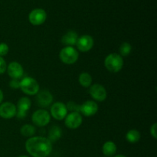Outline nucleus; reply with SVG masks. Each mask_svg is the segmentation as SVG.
<instances>
[{"mask_svg": "<svg viewBox=\"0 0 157 157\" xmlns=\"http://www.w3.org/2000/svg\"><path fill=\"white\" fill-rule=\"evenodd\" d=\"M52 149V143L44 136H34L25 142L26 151L32 157H48Z\"/></svg>", "mask_w": 157, "mask_h": 157, "instance_id": "f257e3e1", "label": "nucleus"}, {"mask_svg": "<svg viewBox=\"0 0 157 157\" xmlns=\"http://www.w3.org/2000/svg\"><path fill=\"white\" fill-rule=\"evenodd\" d=\"M104 66L108 71L117 73L124 67V59L117 53H111L104 59Z\"/></svg>", "mask_w": 157, "mask_h": 157, "instance_id": "f03ea898", "label": "nucleus"}, {"mask_svg": "<svg viewBox=\"0 0 157 157\" xmlns=\"http://www.w3.org/2000/svg\"><path fill=\"white\" fill-rule=\"evenodd\" d=\"M19 88L22 92L29 96L36 95L40 91V86L38 81L32 77H25L20 81Z\"/></svg>", "mask_w": 157, "mask_h": 157, "instance_id": "7ed1b4c3", "label": "nucleus"}, {"mask_svg": "<svg viewBox=\"0 0 157 157\" xmlns=\"http://www.w3.org/2000/svg\"><path fill=\"white\" fill-rule=\"evenodd\" d=\"M59 58L64 64H73L78 61L79 58V53L74 47L65 46L60 52Z\"/></svg>", "mask_w": 157, "mask_h": 157, "instance_id": "20e7f679", "label": "nucleus"}, {"mask_svg": "<svg viewBox=\"0 0 157 157\" xmlns=\"http://www.w3.org/2000/svg\"><path fill=\"white\" fill-rule=\"evenodd\" d=\"M32 121L35 127H44L47 126L51 121V115L48 110L44 109H39L33 113L32 116Z\"/></svg>", "mask_w": 157, "mask_h": 157, "instance_id": "39448f33", "label": "nucleus"}, {"mask_svg": "<svg viewBox=\"0 0 157 157\" xmlns=\"http://www.w3.org/2000/svg\"><path fill=\"white\" fill-rule=\"evenodd\" d=\"M66 104L63 102H55L51 106L50 115L57 121H62L67 114Z\"/></svg>", "mask_w": 157, "mask_h": 157, "instance_id": "423d86ee", "label": "nucleus"}, {"mask_svg": "<svg viewBox=\"0 0 157 157\" xmlns=\"http://www.w3.org/2000/svg\"><path fill=\"white\" fill-rule=\"evenodd\" d=\"M83 117L79 112H71L64 118V124L71 130H76L82 124Z\"/></svg>", "mask_w": 157, "mask_h": 157, "instance_id": "0eeeda50", "label": "nucleus"}, {"mask_svg": "<svg viewBox=\"0 0 157 157\" xmlns=\"http://www.w3.org/2000/svg\"><path fill=\"white\" fill-rule=\"evenodd\" d=\"M47 19V13L42 9H35L29 13V22L35 26L41 25L44 24Z\"/></svg>", "mask_w": 157, "mask_h": 157, "instance_id": "6e6552de", "label": "nucleus"}, {"mask_svg": "<svg viewBox=\"0 0 157 157\" xmlns=\"http://www.w3.org/2000/svg\"><path fill=\"white\" fill-rule=\"evenodd\" d=\"M89 94L94 101L102 102L107 98V93L105 87L100 84H94L91 85L89 89Z\"/></svg>", "mask_w": 157, "mask_h": 157, "instance_id": "1a4fd4ad", "label": "nucleus"}, {"mask_svg": "<svg viewBox=\"0 0 157 157\" xmlns=\"http://www.w3.org/2000/svg\"><path fill=\"white\" fill-rule=\"evenodd\" d=\"M32 106V101L31 99L28 97H22L20 98L17 103V117L19 119H24L27 115L28 111L30 110Z\"/></svg>", "mask_w": 157, "mask_h": 157, "instance_id": "9d476101", "label": "nucleus"}, {"mask_svg": "<svg viewBox=\"0 0 157 157\" xmlns=\"http://www.w3.org/2000/svg\"><path fill=\"white\" fill-rule=\"evenodd\" d=\"M16 105L12 102H4L0 104V117L3 119H12L16 116Z\"/></svg>", "mask_w": 157, "mask_h": 157, "instance_id": "9b49d317", "label": "nucleus"}, {"mask_svg": "<svg viewBox=\"0 0 157 157\" xmlns=\"http://www.w3.org/2000/svg\"><path fill=\"white\" fill-rule=\"evenodd\" d=\"M94 44V41L92 36L89 35H84L78 37L76 46L78 51L81 52H87L92 49Z\"/></svg>", "mask_w": 157, "mask_h": 157, "instance_id": "f8f14e48", "label": "nucleus"}, {"mask_svg": "<svg viewBox=\"0 0 157 157\" xmlns=\"http://www.w3.org/2000/svg\"><path fill=\"white\" fill-rule=\"evenodd\" d=\"M98 105L95 101H87L80 105V113L89 117L96 114L98 111Z\"/></svg>", "mask_w": 157, "mask_h": 157, "instance_id": "ddd939ff", "label": "nucleus"}, {"mask_svg": "<svg viewBox=\"0 0 157 157\" xmlns=\"http://www.w3.org/2000/svg\"><path fill=\"white\" fill-rule=\"evenodd\" d=\"M7 73L12 79H20L23 76L24 69L22 65L17 61H12L7 65Z\"/></svg>", "mask_w": 157, "mask_h": 157, "instance_id": "4468645a", "label": "nucleus"}, {"mask_svg": "<svg viewBox=\"0 0 157 157\" xmlns=\"http://www.w3.org/2000/svg\"><path fill=\"white\" fill-rule=\"evenodd\" d=\"M53 99V95L48 90H43L37 94V104L42 108H46L52 105Z\"/></svg>", "mask_w": 157, "mask_h": 157, "instance_id": "2eb2a0df", "label": "nucleus"}, {"mask_svg": "<svg viewBox=\"0 0 157 157\" xmlns=\"http://www.w3.org/2000/svg\"><path fill=\"white\" fill-rule=\"evenodd\" d=\"M78 39V35L75 31L70 30L64 34L61 38V42L65 46L76 45L77 41Z\"/></svg>", "mask_w": 157, "mask_h": 157, "instance_id": "dca6fc26", "label": "nucleus"}, {"mask_svg": "<svg viewBox=\"0 0 157 157\" xmlns=\"http://www.w3.org/2000/svg\"><path fill=\"white\" fill-rule=\"evenodd\" d=\"M117 150V147L113 141H107L102 147V152L106 157H113L115 156Z\"/></svg>", "mask_w": 157, "mask_h": 157, "instance_id": "f3484780", "label": "nucleus"}, {"mask_svg": "<svg viewBox=\"0 0 157 157\" xmlns=\"http://www.w3.org/2000/svg\"><path fill=\"white\" fill-rule=\"evenodd\" d=\"M61 135H62V130H61V127L57 125H54L49 130L48 139L52 143L56 142L61 137Z\"/></svg>", "mask_w": 157, "mask_h": 157, "instance_id": "a211bd4d", "label": "nucleus"}, {"mask_svg": "<svg viewBox=\"0 0 157 157\" xmlns=\"http://www.w3.org/2000/svg\"><path fill=\"white\" fill-rule=\"evenodd\" d=\"M92 81L93 79H92L91 75L87 72H82L78 78V81H79L80 84L86 88L90 87L92 85Z\"/></svg>", "mask_w": 157, "mask_h": 157, "instance_id": "6ab92c4d", "label": "nucleus"}, {"mask_svg": "<svg viewBox=\"0 0 157 157\" xmlns=\"http://www.w3.org/2000/svg\"><path fill=\"white\" fill-rule=\"evenodd\" d=\"M20 133L22 136L30 138L35 136L36 133V128L35 126L31 124H25L20 129Z\"/></svg>", "mask_w": 157, "mask_h": 157, "instance_id": "aec40b11", "label": "nucleus"}, {"mask_svg": "<svg viewBox=\"0 0 157 157\" xmlns=\"http://www.w3.org/2000/svg\"><path fill=\"white\" fill-rule=\"evenodd\" d=\"M140 137V133L135 129L130 130L126 134V139L130 144H136V143L139 142Z\"/></svg>", "mask_w": 157, "mask_h": 157, "instance_id": "412c9836", "label": "nucleus"}, {"mask_svg": "<svg viewBox=\"0 0 157 157\" xmlns=\"http://www.w3.org/2000/svg\"><path fill=\"white\" fill-rule=\"evenodd\" d=\"M132 45L129 42H123L119 48V55L121 57H127L131 53Z\"/></svg>", "mask_w": 157, "mask_h": 157, "instance_id": "4be33fe9", "label": "nucleus"}, {"mask_svg": "<svg viewBox=\"0 0 157 157\" xmlns=\"http://www.w3.org/2000/svg\"><path fill=\"white\" fill-rule=\"evenodd\" d=\"M67 110H71V112H79L80 113V105L76 104L74 101H69L67 104H66Z\"/></svg>", "mask_w": 157, "mask_h": 157, "instance_id": "5701e85b", "label": "nucleus"}, {"mask_svg": "<svg viewBox=\"0 0 157 157\" xmlns=\"http://www.w3.org/2000/svg\"><path fill=\"white\" fill-rule=\"evenodd\" d=\"M9 52V47L6 43H0V56H6Z\"/></svg>", "mask_w": 157, "mask_h": 157, "instance_id": "b1692460", "label": "nucleus"}, {"mask_svg": "<svg viewBox=\"0 0 157 157\" xmlns=\"http://www.w3.org/2000/svg\"><path fill=\"white\" fill-rule=\"evenodd\" d=\"M6 69H7V64L3 57L0 56V75H3L6 71Z\"/></svg>", "mask_w": 157, "mask_h": 157, "instance_id": "393cba45", "label": "nucleus"}, {"mask_svg": "<svg viewBox=\"0 0 157 157\" xmlns=\"http://www.w3.org/2000/svg\"><path fill=\"white\" fill-rule=\"evenodd\" d=\"M20 86V81L17 79H12L9 82V87H11L13 89L19 88Z\"/></svg>", "mask_w": 157, "mask_h": 157, "instance_id": "a878e982", "label": "nucleus"}, {"mask_svg": "<svg viewBox=\"0 0 157 157\" xmlns=\"http://www.w3.org/2000/svg\"><path fill=\"white\" fill-rule=\"evenodd\" d=\"M156 131H157V124L156 123H154V124L150 127V134H151V136H153L155 140L157 138Z\"/></svg>", "mask_w": 157, "mask_h": 157, "instance_id": "bb28decb", "label": "nucleus"}, {"mask_svg": "<svg viewBox=\"0 0 157 157\" xmlns=\"http://www.w3.org/2000/svg\"><path fill=\"white\" fill-rule=\"evenodd\" d=\"M3 99H4V94H3L2 90L0 89V104L2 103L3 101Z\"/></svg>", "mask_w": 157, "mask_h": 157, "instance_id": "cd10ccee", "label": "nucleus"}, {"mask_svg": "<svg viewBox=\"0 0 157 157\" xmlns=\"http://www.w3.org/2000/svg\"><path fill=\"white\" fill-rule=\"evenodd\" d=\"M113 157H127V156H125L124 155H122V154H118V155H115V156H113Z\"/></svg>", "mask_w": 157, "mask_h": 157, "instance_id": "c85d7f7f", "label": "nucleus"}, {"mask_svg": "<svg viewBox=\"0 0 157 157\" xmlns=\"http://www.w3.org/2000/svg\"><path fill=\"white\" fill-rule=\"evenodd\" d=\"M18 157H29V156H25V155H21V156H19Z\"/></svg>", "mask_w": 157, "mask_h": 157, "instance_id": "c756f323", "label": "nucleus"}]
</instances>
